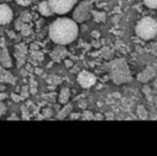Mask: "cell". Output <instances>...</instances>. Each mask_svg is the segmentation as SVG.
Instances as JSON below:
<instances>
[{
    "label": "cell",
    "mask_w": 157,
    "mask_h": 156,
    "mask_svg": "<svg viewBox=\"0 0 157 156\" xmlns=\"http://www.w3.org/2000/svg\"><path fill=\"white\" fill-rule=\"evenodd\" d=\"M51 10L57 14H66L75 6L78 0H48Z\"/></svg>",
    "instance_id": "cell-4"
},
{
    "label": "cell",
    "mask_w": 157,
    "mask_h": 156,
    "mask_svg": "<svg viewBox=\"0 0 157 156\" xmlns=\"http://www.w3.org/2000/svg\"><path fill=\"white\" fill-rule=\"evenodd\" d=\"M66 66L67 67H73V62L70 60H66Z\"/></svg>",
    "instance_id": "cell-29"
},
{
    "label": "cell",
    "mask_w": 157,
    "mask_h": 156,
    "mask_svg": "<svg viewBox=\"0 0 157 156\" xmlns=\"http://www.w3.org/2000/svg\"><path fill=\"white\" fill-rule=\"evenodd\" d=\"M9 119H18V117H16V115H12V117H10Z\"/></svg>",
    "instance_id": "cell-32"
},
{
    "label": "cell",
    "mask_w": 157,
    "mask_h": 156,
    "mask_svg": "<svg viewBox=\"0 0 157 156\" xmlns=\"http://www.w3.org/2000/svg\"><path fill=\"white\" fill-rule=\"evenodd\" d=\"M136 33L142 39H152L157 35V20L151 17H144L138 20L136 25Z\"/></svg>",
    "instance_id": "cell-3"
},
{
    "label": "cell",
    "mask_w": 157,
    "mask_h": 156,
    "mask_svg": "<svg viewBox=\"0 0 157 156\" xmlns=\"http://www.w3.org/2000/svg\"><path fill=\"white\" fill-rule=\"evenodd\" d=\"M152 51H154V54L157 55V44H154V45H152Z\"/></svg>",
    "instance_id": "cell-30"
},
{
    "label": "cell",
    "mask_w": 157,
    "mask_h": 156,
    "mask_svg": "<svg viewBox=\"0 0 157 156\" xmlns=\"http://www.w3.org/2000/svg\"><path fill=\"white\" fill-rule=\"evenodd\" d=\"M0 82H5V84H14L16 82V78L1 64H0Z\"/></svg>",
    "instance_id": "cell-10"
},
{
    "label": "cell",
    "mask_w": 157,
    "mask_h": 156,
    "mask_svg": "<svg viewBox=\"0 0 157 156\" xmlns=\"http://www.w3.org/2000/svg\"><path fill=\"white\" fill-rule=\"evenodd\" d=\"M71 119H76V118H81V115L80 113H74V115H69Z\"/></svg>",
    "instance_id": "cell-28"
},
{
    "label": "cell",
    "mask_w": 157,
    "mask_h": 156,
    "mask_svg": "<svg viewBox=\"0 0 157 156\" xmlns=\"http://www.w3.org/2000/svg\"><path fill=\"white\" fill-rule=\"evenodd\" d=\"M71 111H73V105H71V104H67V105L57 113V118H59V119H64V118H67L69 115L71 113Z\"/></svg>",
    "instance_id": "cell-14"
},
{
    "label": "cell",
    "mask_w": 157,
    "mask_h": 156,
    "mask_svg": "<svg viewBox=\"0 0 157 156\" xmlns=\"http://www.w3.org/2000/svg\"><path fill=\"white\" fill-rule=\"evenodd\" d=\"M69 98H70V91H69V88L67 87L62 88L61 92H59V101L61 104H67L69 101Z\"/></svg>",
    "instance_id": "cell-13"
},
{
    "label": "cell",
    "mask_w": 157,
    "mask_h": 156,
    "mask_svg": "<svg viewBox=\"0 0 157 156\" xmlns=\"http://www.w3.org/2000/svg\"><path fill=\"white\" fill-rule=\"evenodd\" d=\"M149 9H157V0H143Z\"/></svg>",
    "instance_id": "cell-20"
},
{
    "label": "cell",
    "mask_w": 157,
    "mask_h": 156,
    "mask_svg": "<svg viewBox=\"0 0 157 156\" xmlns=\"http://www.w3.org/2000/svg\"><path fill=\"white\" fill-rule=\"evenodd\" d=\"M5 98H6V94H4V93L1 94V93H0V100H4Z\"/></svg>",
    "instance_id": "cell-31"
},
{
    "label": "cell",
    "mask_w": 157,
    "mask_h": 156,
    "mask_svg": "<svg viewBox=\"0 0 157 156\" xmlns=\"http://www.w3.org/2000/svg\"><path fill=\"white\" fill-rule=\"evenodd\" d=\"M38 11H39V13H40L42 16H44V17H50V16L54 14V11L51 10L48 0H43V1L39 2Z\"/></svg>",
    "instance_id": "cell-11"
},
{
    "label": "cell",
    "mask_w": 157,
    "mask_h": 156,
    "mask_svg": "<svg viewBox=\"0 0 157 156\" xmlns=\"http://www.w3.org/2000/svg\"><path fill=\"white\" fill-rule=\"evenodd\" d=\"M43 115H44L45 117H50V116L52 115V112H51V110H44V112H43Z\"/></svg>",
    "instance_id": "cell-26"
},
{
    "label": "cell",
    "mask_w": 157,
    "mask_h": 156,
    "mask_svg": "<svg viewBox=\"0 0 157 156\" xmlns=\"http://www.w3.org/2000/svg\"><path fill=\"white\" fill-rule=\"evenodd\" d=\"M0 64L2 67H5V68H10L11 66H12V61H11V57L10 55H9L7 49L4 48L0 51Z\"/></svg>",
    "instance_id": "cell-12"
},
{
    "label": "cell",
    "mask_w": 157,
    "mask_h": 156,
    "mask_svg": "<svg viewBox=\"0 0 157 156\" xmlns=\"http://www.w3.org/2000/svg\"><path fill=\"white\" fill-rule=\"evenodd\" d=\"M78 33V24L69 18H59L49 28V36L56 44L67 45L76 39Z\"/></svg>",
    "instance_id": "cell-1"
},
{
    "label": "cell",
    "mask_w": 157,
    "mask_h": 156,
    "mask_svg": "<svg viewBox=\"0 0 157 156\" xmlns=\"http://www.w3.org/2000/svg\"><path fill=\"white\" fill-rule=\"evenodd\" d=\"M5 112H6V106H5V104H2V103L0 101V117H1Z\"/></svg>",
    "instance_id": "cell-25"
},
{
    "label": "cell",
    "mask_w": 157,
    "mask_h": 156,
    "mask_svg": "<svg viewBox=\"0 0 157 156\" xmlns=\"http://www.w3.org/2000/svg\"><path fill=\"white\" fill-rule=\"evenodd\" d=\"M155 75H156V70L152 68V67H147L145 68L142 73H139L138 74V81L139 82H147V81H150L152 78H155Z\"/></svg>",
    "instance_id": "cell-9"
},
{
    "label": "cell",
    "mask_w": 157,
    "mask_h": 156,
    "mask_svg": "<svg viewBox=\"0 0 157 156\" xmlns=\"http://www.w3.org/2000/svg\"><path fill=\"white\" fill-rule=\"evenodd\" d=\"M92 14L94 16V20H95V21H104L105 18H106V13H104V12L92 11Z\"/></svg>",
    "instance_id": "cell-18"
},
{
    "label": "cell",
    "mask_w": 157,
    "mask_h": 156,
    "mask_svg": "<svg viewBox=\"0 0 157 156\" xmlns=\"http://www.w3.org/2000/svg\"><path fill=\"white\" fill-rule=\"evenodd\" d=\"M36 73H37V74H40V73H42V70H40V69H36Z\"/></svg>",
    "instance_id": "cell-33"
},
{
    "label": "cell",
    "mask_w": 157,
    "mask_h": 156,
    "mask_svg": "<svg viewBox=\"0 0 157 156\" xmlns=\"http://www.w3.org/2000/svg\"><path fill=\"white\" fill-rule=\"evenodd\" d=\"M92 14V4L89 1H83L78 5L74 11V20L78 23H83L85 20H87Z\"/></svg>",
    "instance_id": "cell-5"
},
{
    "label": "cell",
    "mask_w": 157,
    "mask_h": 156,
    "mask_svg": "<svg viewBox=\"0 0 157 156\" xmlns=\"http://www.w3.org/2000/svg\"><path fill=\"white\" fill-rule=\"evenodd\" d=\"M16 1H17V4H19L21 6H28V5L31 4L32 0H16Z\"/></svg>",
    "instance_id": "cell-24"
},
{
    "label": "cell",
    "mask_w": 157,
    "mask_h": 156,
    "mask_svg": "<svg viewBox=\"0 0 157 156\" xmlns=\"http://www.w3.org/2000/svg\"><path fill=\"white\" fill-rule=\"evenodd\" d=\"M78 82L81 87L83 88H90L92 86L95 85L97 82V78L93 73L87 72V70H82L80 72L78 75Z\"/></svg>",
    "instance_id": "cell-6"
},
{
    "label": "cell",
    "mask_w": 157,
    "mask_h": 156,
    "mask_svg": "<svg viewBox=\"0 0 157 156\" xmlns=\"http://www.w3.org/2000/svg\"><path fill=\"white\" fill-rule=\"evenodd\" d=\"M100 55L106 60L113 59V51H112L109 48H107V47H105V48H102L101 50H100Z\"/></svg>",
    "instance_id": "cell-16"
},
{
    "label": "cell",
    "mask_w": 157,
    "mask_h": 156,
    "mask_svg": "<svg viewBox=\"0 0 157 156\" xmlns=\"http://www.w3.org/2000/svg\"><path fill=\"white\" fill-rule=\"evenodd\" d=\"M81 118L82 119H93V113L89 112V111H86V112H83L81 115Z\"/></svg>",
    "instance_id": "cell-23"
},
{
    "label": "cell",
    "mask_w": 157,
    "mask_h": 156,
    "mask_svg": "<svg viewBox=\"0 0 157 156\" xmlns=\"http://www.w3.org/2000/svg\"><path fill=\"white\" fill-rule=\"evenodd\" d=\"M13 18V12L9 5L1 4L0 5V25L9 24Z\"/></svg>",
    "instance_id": "cell-7"
},
{
    "label": "cell",
    "mask_w": 157,
    "mask_h": 156,
    "mask_svg": "<svg viewBox=\"0 0 157 156\" xmlns=\"http://www.w3.org/2000/svg\"><path fill=\"white\" fill-rule=\"evenodd\" d=\"M109 72H111V76L112 80L114 81V84L120 85V84H125L131 81V73L126 63V61L123 59L114 60L109 63Z\"/></svg>",
    "instance_id": "cell-2"
},
{
    "label": "cell",
    "mask_w": 157,
    "mask_h": 156,
    "mask_svg": "<svg viewBox=\"0 0 157 156\" xmlns=\"http://www.w3.org/2000/svg\"><path fill=\"white\" fill-rule=\"evenodd\" d=\"M31 56L35 60H37V61H42L43 60V54L40 51H37V50H32L31 51Z\"/></svg>",
    "instance_id": "cell-21"
},
{
    "label": "cell",
    "mask_w": 157,
    "mask_h": 156,
    "mask_svg": "<svg viewBox=\"0 0 157 156\" xmlns=\"http://www.w3.org/2000/svg\"><path fill=\"white\" fill-rule=\"evenodd\" d=\"M16 48H17V53H20V54H24V55L26 54V47H25L24 44H18V45H17Z\"/></svg>",
    "instance_id": "cell-22"
},
{
    "label": "cell",
    "mask_w": 157,
    "mask_h": 156,
    "mask_svg": "<svg viewBox=\"0 0 157 156\" xmlns=\"http://www.w3.org/2000/svg\"><path fill=\"white\" fill-rule=\"evenodd\" d=\"M11 98H12L14 101H20V99H21V98H20L19 96H17V94H12V96H11Z\"/></svg>",
    "instance_id": "cell-27"
},
{
    "label": "cell",
    "mask_w": 157,
    "mask_h": 156,
    "mask_svg": "<svg viewBox=\"0 0 157 156\" xmlns=\"http://www.w3.org/2000/svg\"><path fill=\"white\" fill-rule=\"evenodd\" d=\"M137 112H138V116L142 118V119H145V118H147V112L145 111V108L143 107V106H138Z\"/></svg>",
    "instance_id": "cell-19"
},
{
    "label": "cell",
    "mask_w": 157,
    "mask_h": 156,
    "mask_svg": "<svg viewBox=\"0 0 157 156\" xmlns=\"http://www.w3.org/2000/svg\"><path fill=\"white\" fill-rule=\"evenodd\" d=\"M93 36H99V32H93Z\"/></svg>",
    "instance_id": "cell-34"
},
{
    "label": "cell",
    "mask_w": 157,
    "mask_h": 156,
    "mask_svg": "<svg viewBox=\"0 0 157 156\" xmlns=\"http://www.w3.org/2000/svg\"><path fill=\"white\" fill-rule=\"evenodd\" d=\"M67 56H68V50L64 48V45H61V44H59V47H56L50 53V57L54 62H61Z\"/></svg>",
    "instance_id": "cell-8"
},
{
    "label": "cell",
    "mask_w": 157,
    "mask_h": 156,
    "mask_svg": "<svg viewBox=\"0 0 157 156\" xmlns=\"http://www.w3.org/2000/svg\"><path fill=\"white\" fill-rule=\"evenodd\" d=\"M61 81H62V79L57 75H49L47 78V82L50 85H59V84H61Z\"/></svg>",
    "instance_id": "cell-17"
},
{
    "label": "cell",
    "mask_w": 157,
    "mask_h": 156,
    "mask_svg": "<svg viewBox=\"0 0 157 156\" xmlns=\"http://www.w3.org/2000/svg\"><path fill=\"white\" fill-rule=\"evenodd\" d=\"M16 28L18 30H20V32H21L23 36H28V35L31 33V28H30L29 25H26V24H23L20 19H18V21L16 23Z\"/></svg>",
    "instance_id": "cell-15"
}]
</instances>
